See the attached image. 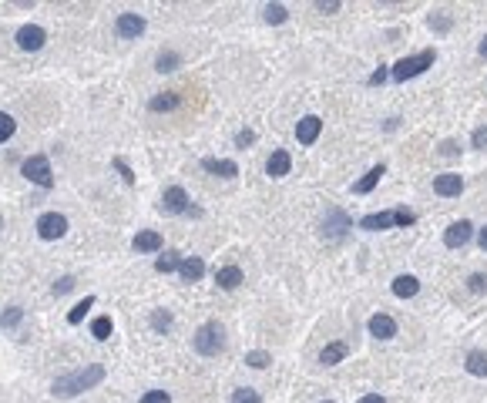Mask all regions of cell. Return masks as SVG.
Listing matches in <instances>:
<instances>
[{
	"label": "cell",
	"mask_w": 487,
	"mask_h": 403,
	"mask_svg": "<svg viewBox=\"0 0 487 403\" xmlns=\"http://www.w3.org/2000/svg\"><path fill=\"white\" fill-rule=\"evenodd\" d=\"M289 168H292V155L286 148H276L269 155V161H266V175L269 178H286L289 175Z\"/></svg>",
	"instance_id": "8fae6325"
},
{
	"label": "cell",
	"mask_w": 487,
	"mask_h": 403,
	"mask_svg": "<svg viewBox=\"0 0 487 403\" xmlns=\"http://www.w3.org/2000/svg\"><path fill=\"white\" fill-rule=\"evenodd\" d=\"M115 30H118V37L135 41V37H141V34H145V17H141V14H121V17H118V24H115Z\"/></svg>",
	"instance_id": "30bf717a"
},
{
	"label": "cell",
	"mask_w": 487,
	"mask_h": 403,
	"mask_svg": "<svg viewBox=\"0 0 487 403\" xmlns=\"http://www.w3.org/2000/svg\"><path fill=\"white\" fill-rule=\"evenodd\" d=\"M417 222V215H413L410 208H390V212H377V215H366L359 228H366V232H384V228H407Z\"/></svg>",
	"instance_id": "7a4b0ae2"
},
{
	"label": "cell",
	"mask_w": 487,
	"mask_h": 403,
	"mask_svg": "<svg viewBox=\"0 0 487 403\" xmlns=\"http://www.w3.org/2000/svg\"><path fill=\"white\" fill-rule=\"evenodd\" d=\"M71 289H74V279L71 276H64V279L54 282V293H57V296H61V293H71Z\"/></svg>",
	"instance_id": "ab89813d"
},
{
	"label": "cell",
	"mask_w": 487,
	"mask_h": 403,
	"mask_svg": "<svg viewBox=\"0 0 487 403\" xmlns=\"http://www.w3.org/2000/svg\"><path fill=\"white\" fill-rule=\"evenodd\" d=\"M464 366H467V373H474V377H487V353L484 350H470L467 353V360H464Z\"/></svg>",
	"instance_id": "603a6c76"
},
{
	"label": "cell",
	"mask_w": 487,
	"mask_h": 403,
	"mask_svg": "<svg viewBox=\"0 0 487 403\" xmlns=\"http://www.w3.org/2000/svg\"><path fill=\"white\" fill-rule=\"evenodd\" d=\"M437 61V50L430 48V50H420V54H413V57H400L393 68H390V77L393 81H410V77H417V75H424L430 64Z\"/></svg>",
	"instance_id": "3957f363"
},
{
	"label": "cell",
	"mask_w": 487,
	"mask_h": 403,
	"mask_svg": "<svg viewBox=\"0 0 487 403\" xmlns=\"http://www.w3.org/2000/svg\"><path fill=\"white\" fill-rule=\"evenodd\" d=\"M386 175V165H377V168H370L366 175L359 178L357 185H353V195H366V192H373L377 188V181Z\"/></svg>",
	"instance_id": "44dd1931"
},
{
	"label": "cell",
	"mask_w": 487,
	"mask_h": 403,
	"mask_svg": "<svg viewBox=\"0 0 487 403\" xmlns=\"http://www.w3.org/2000/svg\"><path fill=\"white\" fill-rule=\"evenodd\" d=\"M477 246H481V249L487 252V226L481 228V232H477Z\"/></svg>",
	"instance_id": "bcb514c9"
},
{
	"label": "cell",
	"mask_w": 487,
	"mask_h": 403,
	"mask_svg": "<svg viewBox=\"0 0 487 403\" xmlns=\"http://www.w3.org/2000/svg\"><path fill=\"white\" fill-rule=\"evenodd\" d=\"M246 363H249L252 370H266V366L272 363V356H269V353H266V350H252V353H249V356H246Z\"/></svg>",
	"instance_id": "1f68e13d"
},
{
	"label": "cell",
	"mask_w": 487,
	"mask_h": 403,
	"mask_svg": "<svg viewBox=\"0 0 487 403\" xmlns=\"http://www.w3.org/2000/svg\"><path fill=\"white\" fill-rule=\"evenodd\" d=\"M319 131H323V118L306 115L303 121H296V141H299V145H312V141L319 138Z\"/></svg>",
	"instance_id": "7c38bea8"
},
{
	"label": "cell",
	"mask_w": 487,
	"mask_h": 403,
	"mask_svg": "<svg viewBox=\"0 0 487 403\" xmlns=\"http://www.w3.org/2000/svg\"><path fill=\"white\" fill-rule=\"evenodd\" d=\"M427 24H430V30H437V34H447L450 24H454V17L440 10V14H430V21H427Z\"/></svg>",
	"instance_id": "f546056e"
},
{
	"label": "cell",
	"mask_w": 487,
	"mask_h": 403,
	"mask_svg": "<svg viewBox=\"0 0 487 403\" xmlns=\"http://www.w3.org/2000/svg\"><path fill=\"white\" fill-rule=\"evenodd\" d=\"M359 403H386L384 397H380V393H366V397H363V400Z\"/></svg>",
	"instance_id": "f6af8a7d"
},
{
	"label": "cell",
	"mask_w": 487,
	"mask_h": 403,
	"mask_svg": "<svg viewBox=\"0 0 487 403\" xmlns=\"http://www.w3.org/2000/svg\"><path fill=\"white\" fill-rule=\"evenodd\" d=\"M21 172H24L27 181H34V185H41V188H51V185H54L51 161H48V155H30L24 165H21Z\"/></svg>",
	"instance_id": "8992f818"
},
{
	"label": "cell",
	"mask_w": 487,
	"mask_h": 403,
	"mask_svg": "<svg viewBox=\"0 0 487 403\" xmlns=\"http://www.w3.org/2000/svg\"><path fill=\"white\" fill-rule=\"evenodd\" d=\"M470 148H481V151L487 148V125L474 128V135H470Z\"/></svg>",
	"instance_id": "8d00e7d4"
},
{
	"label": "cell",
	"mask_w": 487,
	"mask_h": 403,
	"mask_svg": "<svg viewBox=\"0 0 487 403\" xmlns=\"http://www.w3.org/2000/svg\"><path fill=\"white\" fill-rule=\"evenodd\" d=\"M323 403H336V400H323Z\"/></svg>",
	"instance_id": "c3c4849f"
},
{
	"label": "cell",
	"mask_w": 487,
	"mask_h": 403,
	"mask_svg": "<svg viewBox=\"0 0 487 403\" xmlns=\"http://www.w3.org/2000/svg\"><path fill=\"white\" fill-rule=\"evenodd\" d=\"M115 168L121 172V178H125V181H135V172H131V168L125 165V161H121V158H115Z\"/></svg>",
	"instance_id": "ee69618b"
},
{
	"label": "cell",
	"mask_w": 487,
	"mask_h": 403,
	"mask_svg": "<svg viewBox=\"0 0 487 403\" xmlns=\"http://www.w3.org/2000/svg\"><path fill=\"white\" fill-rule=\"evenodd\" d=\"M434 192L440 195V199H457V195L464 192V178L450 175V172H447V175H437L434 178Z\"/></svg>",
	"instance_id": "5bb4252c"
},
{
	"label": "cell",
	"mask_w": 487,
	"mask_h": 403,
	"mask_svg": "<svg viewBox=\"0 0 487 403\" xmlns=\"http://www.w3.org/2000/svg\"><path fill=\"white\" fill-rule=\"evenodd\" d=\"M232 403H262V397H259L252 386H242V390L232 393Z\"/></svg>",
	"instance_id": "836d02e7"
},
{
	"label": "cell",
	"mask_w": 487,
	"mask_h": 403,
	"mask_svg": "<svg viewBox=\"0 0 487 403\" xmlns=\"http://www.w3.org/2000/svg\"><path fill=\"white\" fill-rule=\"evenodd\" d=\"M14 128H17V121H14L10 115H3V111H0V145H3L10 135H14Z\"/></svg>",
	"instance_id": "e575fe53"
},
{
	"label": "cell",
	"mask_w": 487,
	"mask_h": 403,
	"mask_svg": "<svg viewBox=\"0 0 487 403\" xmlns=\"http://www.w3.org/2000/svg\"><path fill=\"white\" fill-rule=\"evenodd\" d=\"M21 320H24V309H21V306H7V309H3V316H0V326H3V329H17V326H21Z\"/></svg>",
	"instance_id": "4316f807"
},
{
	"label": "cell",
	"mask_w": 487,
	"mask_h": 403,
	"mask_svg": "<svg viewBox=\"0 0 487 403\" xmlns=\"http://www.w3.org/2000/svg\"><path fill=\"white\" fill-rule=\"evenodd\" d=\"M192 343H195V350L202 353V356H215V353L226 350V329L219 326V323H206V326H199Z\"/></svg>",
	"instance_id": "277c9868"
},
{
	"label": "cell",
	"mask_w": 487,
	"mask_h": 403,
	"mask_svg": "<svg viewBox=\"0 0 487 403\" xmlns=\"http://www.w3.org/2000/svg\"><path fill=\"white\" fill-rule=\"evenodd\" d=\"M262 17H266L269 24H282V21L289 17V10H286L282 3H266V10H262Z\"/></svg>",
	"instance_id": "83f0119b"
},
{
	"label": "cell",
	"mask_w": 487,
	"mask_h": 403,
	"mask_svg": "<svg viewBox=\"0 0 487 403\" xmlns=\"http://www.w3.org/2000/svg\"><path fill=\"white\" fill-rule=\"evenodd\" d=\"M252 141H256V131H252V128H246V131L235 135V145H239V148H249Z\"/></svg>",
	"instance_id": "f35d334b"
},
{
	"label": "cell",
	"mask_w": 487,
	"mask_h": 403,
	"mask_svg": "<svg viewBox=\"0 0 487 403\" xmlns=\"http://www.w3.org/2000/svg\"><path fill=\"white\" fill-rule=\"evenodd\" d=\"M339 7H343V3H339V0H326V3H323V0H319V3H316V10H319V14H336V10H339Z\"/></svg>",
	"instance_id": "60d3db41"
},
{
	"label": "cell",
	"mask_w": 487,
	"mask_h": 403,
	"mask_svg": "<svg viewBox=\"0 0 487 403\" xmlns=\"http://www.w3.org/2000/svg\"><path fill=\"white\" fill-rule=\"evenodd\" d=\"M91 306H95V296H88V299H81V306H74V309H71V316H68V323H71V326H77V323H81V320L88 316V309H91Z\"/></svg>",
	"instance_id": "d6a6232c"
},
{
	"label": "cell",
	"mask_w": 487,
	"mask_h": 403,
	"mask_svg": "<svg viewBox=\"0 0 487 403\" xmlns=\"http://www.w3.org/2000/svg\"><path fill=\"white\" fill-rule=\"evenodd\" d=\"M179 273L185 282H199V279L206 276V262H202L199 255H185L179 262Z\"/></svg>",
	"instance_id": "e0dca14e"
},
{
	"label": "cell",
	"mask_w": 487,
	"mask_h": 403,
	"mask_svg": "<svg viewBox=\"0 0 487 403\" xmlns=\"http://www.w3.org/2000/svg\"><path fill=\"white\" fill-rule=\"evenodd\" d=\"M172 323H175V320H172V313H168V309H158V313H152V326L158 329V333H168V329H172Z\"/></svg>",
	"instance_id": "4dcf8cb0"
},
{
	"label": "cell",
	"mask_w": 487,
	"mask_h": 403,
	"mask_svg": "<svg viewBox=\"0 0 487 403\" xmlns=\"http://www.w3.org/2000/svg\"><path fill=\"white\" fill-rule=\"evenodd\" d=\"M350 228H353V219H350L343 208H326L323 226H319V235H323L326 242H336V239H343Z\"/></svg>",
	"instance_id": "5b68a950"
},
{
	"label": "cell",
	"mask_w": 487,
	"mask_h": 403,
	"mask_svg": "<svg viewBox=\"0 0 487 403\" xmlns=\"http://www.w3.org/2000/svg\"><path fill=\"white\" fill-rule=\"evenodd\" d=\"M370 336H377V340H393L397 336V320L393 316H386V313H377V316H370Z\"/></svg>",
	"instance_id": "4fadbf2b"
},
{
	"label": "cell",
	"mask_w": 487,
	"mask_h": 403,
	"mask_svg": "<svg viewBox=\"0 0 487 403\" xmlns=\"http://www.w3.org/2000/svg\"><path fill=\"white\" fill-rule=\"evenodd\" d=\"M179 95L175 91H165V95H158V98H152V111H175L179 108Z\"/></svg>",
	"instance_id": "484cf974"
},
{
	"label": "cell",
	"mask_w": 487,
	"mask_h": 403,
	"mask_svg": "<svg viewBox=\"0 0 487 403\" xmlns=\"http://www.w3.org/2000/svg\"><path fill=\"white\" fill-rule=\"evenodd\" d=\"M179 262H181V255L179 252H161V255H158V259H155V269H158V273H161V276H165V273H175V269H179Z\"/></svg>",
	"instance_id": "d4e9b609"
},
{
	"label": "cell",
	"mask_w": 487,
	"mask_h": 403,
	"mask_svg": "<svg viewBox=\"0 0 487 403\" xmlns=\"http://www.w3.org/2000/svg\"><path fill=\"white\" fill-rule=\"evenodd\" d=\"M346 353H350V346H346L343 340L326 343V346H323V353H319V363H323V366H336V363H343V360H346Z\"/></svg>",
	"instance_id": "d6986e66"
},
{
	"label": "cell",
	"mask_w": 487,
	"mask_h": 403,
	"mask_svg": "<svg viewBox=\"0 0 487 403\" xmlns=\"http://www.w3.org/2000/svg\"><path fill=\"white\" fill-rule=\"evenodd\" d=\"M0 228H3V219H0Z\"/></svg>",
	"instance_id": "681fc988"
},
{
	"label": "cell",
	"mask_w": 487,
	"mask_h": 403,
	"mask_svg": "<svg viewBox=\"0 0 487 403\" xmlns=\"http://www.w3.org/2000/svg\"><path fill=\"white\" fill-rule=\"evenodd\" d=\"M215 282H219L222 289H235V286H242V269H239V266H222V269L215 273Z\"/></svg>",
	"instance_id": "7402d4cb"
},
{
	"label": "cell",
	"mask_w": 487,
	"mask_h": 403,
	"mask_svg": "<svg viewBox=\"0 0 487 403\" xmlns=\"http://www.w3.org/2000/svg\"><path fill=\"white\" fill-rule=\"evenodd\" d=\"M44 41H48V30L37 24H27L17 30V48L21 50H41L44 48Z\"/></svg>",
	"instance_id": "9c48e42d"
},
{
	"label": "cell",
	"mask_w": 487,
	"mask_h": 403,
	"mask_svg": "<svg viewBox=\"0 0 487 403\" xmlns=\"http://www.w3.org/2000/svg\"><path fill=\"white\" fill-rule=\"evenodd\" d=\"M155 64H158V71L172 75V71H179V68H181V54H179V50H161V54L155 57Z\"/></svg>",
	"instance_id": "cb8c5ba5"
},
{
	"label": "cell",
	"mask_w": 487,
	"mask_h": 403,
	"mask_svg": "<svg viewBox=\"0 0 487 403\" xmlns=\"http://www.w3.org/2000/svg\"><path fill=\"white\" fill-rule=\"evenodd\" d=\"M101 380H104V363H88L81 370H71V373L54 380V393L57 397H74V393H84V390L98 386Z\"/></svg>",
	"instance_id": "6da1fadb"
},
{
	"label": "cell",
	"mask_w": 487,
	"mask_h": 403,
	"mask_svg": "<svg viewBox=\"0 0 487 403\" xmlns=\"http://www.w3.org/2000/svg\"><path fill=\"white\" fill-rule=\"evenodd\" d=\"M420 293V279L417 276H397L393 279V296L397 299H413Z\"/></svg>",
	"instance_id": "ffe728a7"
},
{
	"label": "cell",
	"mask_w": 487,
	"mask_h": 403,
	"mask_svg": "<svg viewBox=\"0 0 487 403\" xmlns=\"http://www.w3.org/2000/svg\"><path fill=\"white\" fill-rule=\"evenodd\" d=\"M135 252H161V232H155V228H145V232H138L135 235Z\"/></svg>",
	"instance_id": "ac0fdd59"
},
{
	"label": "cell",
	"mask_w": 487,
	"mask_h": 403,
	"mask_svg": "<svg viewBox=\"0 0 487 403\" xmlns=\"http://www.w3.org/2000/svg\"><path fill=\"white\" fill-rule=\"evenodd\" d=\"M138 403H172V397H168L165 390H148V393H145Z\"/></svg>",
	"instance_id": "74e56055"
},
{
	"label": "cell",
	"mask_w": 487,
	"mask_h": 403,
	"mask_svg": "<svg viewBox=\"0 0 487 403\" xmlns=\"http://www.w3.org/2000/svg\"><path fill=\"white\" fill-rule=\"evenodd\" d=\"M470 235H474V226H470L467 219H461V222L447 226V232H444V246H447V249H464V246L470 242Z\"/></svg>",
	"instance_id": "ba28073f"
},
{
	"label": "cell",
	"mask_w": 487,
	"mask_h": 403,
	"mask_svg": "<svg viewBox=\"0 0 487 403\" xmlns=\"http://www.w3.org/2000/svg\"><path fill=\"white\" fill-rule=\"evenodd\" d=\"M440 155H444V158H454V155H461L457 141H444V145H440Z\"/></svg>",
	"instance_id": "7bdbcfd3"
},
{
	"label": "cell",
	"mask_w": 487,
	"mask_h": 403,
	"mask_svg": "<svg viewBox=\"0 0 487 403\" xmlns=\"http://www.w3.org/2000/svg\"><path fill=\"white\" fill-rule=\"evenodd\" d=\"M111 329H115V323H111L108 316H98V320L91 323V336H95V340H108V336H111Z\"/></svg>",
	"instance_id": "f1b7e54d"
},
{
	"label": "cell",
	"mask_w": 487,
	"mask_h": 403,
	"mask_svg": "<svg viewBox=\"0 0 487 403\" xmlns=\"http://www.w3.org/2000/svg\"><path fill=\"white\" fill-rule=\"evenodd\" d=\"M202 168L208 175H219V178H235L239 175V165L229 161V158H202Z\"/></svg>",
	"instance_id": "2e32d148"
},
{
	"label": "cell",
	"mask_w": 487,
	"mask_h": 403,
	"mask_svg": "<svg viewBox=\"0 0 487 403\" xmlns=\"http://www.w3.org/2000/svg\"><path fill=\"white\" fill-rule=\"evenodd\" d=\"M467 289L470 293H487V276L484 273H474V276L467 279Z\"/></svg>",
	"instance_id": "d590c367"
},
{
	"label": "cell",
	"mask_w": 487,
	"mask_h": 403,
	"mask_svg": "<svg viewBox=\"0 0 487 403\" xmlns=\"http://www.w3.org/2000/svg\"><path fill=\"white\" fill-rule=\"evenodd\" d=\"M477 54H481V57H487V34H484V41L477 44Z\"/></svg>",
	"instance_id": "7dc6e473"
},
{
	"label": "cell",
	"mask_w": 487,
	"mask_h": 403,
	"mask_svg": "<svg viewBox=\"0 0 487 403\" xmlns=\"http://www.w3.org/2000/svg\"><path fill=\"white\" fill-rule=\"evenodd\" d=\"M68 232V219L61 215V212H44L41 219H37V235L41 239H61Z\"/></svg>",
	"instance_id": "52a82bcc"
},
{
	"label": "cell",
	"mask_w": 487,
	"mask_h": 403,
	"mask_svg": "<svg viewBox=\"0 0 487 403\" xmlns=\"http://www.w3.org/2000/svg\"><path fill=\"white\" fill-rule=\"evenodd\" d=\"M161 208H165V212H172V215L188 212V195H185V188H179V185L165 188V195H161Z\"/></svg>",
	"instance_id": "9a60e30c"
},
{
	"label": "cell",
	"mask_w": 487,
	"mask_h": 403,
	"mask_svg": "<svg viewBox=\"0 0 487 403\" xmlns=\"http://www.w3.org/2000/svg\"><path fill=\"white\" fill-rule=\"evenodd\" d=\"M386 77H390V71H384V68H377V71H373V75L366 77V84H373V88H377V84H384Z\"/></svg>",
	"instance_id": "b9f144b4"
}]
</instances>
